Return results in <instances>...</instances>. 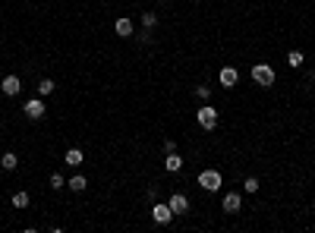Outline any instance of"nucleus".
Instances as JSON below:
<instances>
[{
  "mask_svg": "<svg viewBox=\"0 0 315 233\" xmlns=\"http://www.w3.org/2000/svg\"><path fill=\"white\" fill-rule=\"evenodd\" d=\"M196 120H199V126H202V129H214V126H218V110L211 108V104H202V108L196 110Z\"/></svg>",
  "mask_w": 315,
  "mask_h": 233,
  "instance_id": "1",
  "label": "nucleus"
},
{
  "mask_svg": "<svg viewBox=\"0 0 315 233\" xmlns=\"http://www.w3.org/2000/svg\"><path fill=\"white\" fill-rule=\"evenodd\" d=\"M252 79H256L262 89H271V85H274V70L268 63H256V66H252Z\"/></svg>",
  "mask_w": 315,
  "mask_h": 233,
  "instance_id": "2",
  "label": "nucleus"
},
{
  "mask_svg": "<svg viewBox=\"0 0 315 233\" xmlns=\"http://www.w3.org/2000/svg\"><path fill=\"white\" fill-rule=\"evenodd\" d=\"M151 217H155V224H161V227H164V224H170L173 221L170 205H167V202H155V205H151Z\"/></svg>",
  "mask_w": 315,
  "mask_h": 233,
  "instance_id": "3",
  "label": "nucleus"
},
{
  "mask_svg": "<svg viewBox=\"0 0 315 233\" xmlns=\"http://www.w3.org/2000/svg\"><path fill=\"white\" fill-rule=\"evenodd\" d=\"M199 186L208 189V192H218L221 189V174L218 170H202V174H199Z\"/></svg>",
  "mask_w": 315,
  "mask_h": 233,
  "instance_id": "4",
  "label": "nucleus"
},
{
  "mask_svg": "<svg viewBox=\"0 0 315 233\" xmlns=\"http://www.w3.org/2000/svg\"><path fill=\"white\" fill-rule=\"evenodd\" d=\"M22 110H25V117H29V120H41L48 108H44V101H41V98H29Z\"/></svg>",
  "mask_w": 315,
  "mask_h": 233,
  "instance_id": "5",
  "label": "nucleus"
},
{
  "mask_svg": "<svg viewBox=\"0 0 315 233\" xmlns=\"http://www.w3.org/2000/svg\"><path fill=\"white\" fill-rule=\"evenodd\" d=\"M167 205H170L173 215H186V211H189V198H186L183 192H173V196L167 198Z\"/></svg>",
  "mask_w": 315,
  "mask_h": 233,
  "instance_id": "6",
  "label": "nucleus"
},
{
  "mask_svg": "<svg viewBox=\"0 0 315 233\" xmlns=\"http://www.w3.org/2000/svg\"><path fill=\"white\" fill-rule=\"evenodd\" d=\"M0 89H3V95H19L22 91V82H19V76H3V82H0Z\"/></svg>",
  "mask_w": 315,
  "mask_h": 233,
  "instance_id": "7",
  "label": "nucleus"
},
{
  "mask_svg": "<svg viewBox=\"0 0 315 233\" xmlns=\"http://www.w3.org/2000/svg\"><path fill=\"white\" fill-rule=\"evenodd\" d=\"M240 208H243V198H240V192H227V196H224V211L237 215Z\"/></svg>",
  "mask_w": 315,
  "mask_h": 233,
  "instance_id": "8",
  "label": "nucleus"
},
{
  "mask_svg": "<svg viewBox=\"0 0 315 233\" xmlns=\"http://www.w3.org/2000/svg\"><path fill=\"white\" fill-rule=\"evenodd\" d=\"M240 82V72L233 70V66H224L221 70V85H227V89H233V85Z\"/></svg>",
  "mask_w": 315,
  "mask_h": 233,
  "instance_id": "9",
  "label": "nucleus"
},
{
  "mask_svg": "<svg viewBox=\"0 0 315 233\" xmlns=\"http://www.w3.org/2000/svg\"><path fill=\"white\" fill-rule=\"evenodd\" d=\"M164 167H167V170H170V174H177V170H180V167H183V158H180V155H177V151H170V155H167V158H164Z\"/></svg>",
  "mask_w": 315,
  "mask_h": 233,
  "instance_id": "10",
  "label": "nucleus"
},
{
  "mask_svg": "<svg viewBox=\"0 0 315 233\" xmlns=\"http://www.w3.org/2000/svg\"><path fill=\"white\" fill-rule=\"evenodd\" d=\"M113 29H117L120 38H130V35H132V19H126V16L117 19V25H113Z\"/></svg>",
  "mask_w": 315,
  "mask_h": 233,
  "instance_id": "11",
  "label": "nucleus"
},
{
  "mask_svg": "<svg viewBox=\"0 0 315 233\" xmlns=\"http://www.w3.org/2000/svg\"><path fill=\"white\" fill-rule=\"evenodd\" d=\"M63 161L70 164V167H79V164H82V151H79V148H70V151H66V158H63Z\"/></svg>",
  "mask_w": 315,
  "mask_h": 233,
  "instance_id": "12",
  "label": "nucleus"
},
{
  "mask_svg": "<svg viewBox=\"0 0 315 233\" xmlns=\"http://www.w3.org/2000/svg\"><path fill=\"white\" fill-rule=\"evenodd\" d=\"M16 164H19V158L13 155V151H6V155L0 158V167H3V170H16Z\"/></svg>",
  "mask_w": 315,
  "mask_h": 233,
  "instance_id": "13",
  "label": "nucleus"
},
{
  "mask_svg": "<svg viewBox=\"0 0 315 233\" xmlns=\"http://www.w3.org/2000/svg\"><path fill=\"white\" fill-rule=\"evenodd\" d=\"M54 89H57V85H54V79H41V82H38V95H41V98L54 95Z\"/></svg>",
  "mask_w": 315,
  "mask_h": 233,
  "instance_id": "14",
  "label": "nucleus"
},
{
  "mask_svg": "<svg viewBox=\"0 0 315 233\" xmlns=\"http://www.w3.org/2000/svg\"><path fill=\"white\" fill-rule=\"evenodd\" d=\"M66 186H70L73 192H85V186H89V183H85V177H82V174H76V177H73Z\"/></svg>",
  "mask_w": 315,
  "mask_h": 233,
  "instance_id": "15",
  "label": "nucleus"
},
{
  "mask_svg": "<svg viewBox=\"0 0 315 233\" xmlns=\"http://www.w3.org/2000/svg\"><path fill=\"white\" fill-rule=\"evenodd\" d=\"M303 51H290V54H287V63H290L293 66V70H299V66H303Z\"/></svg>",
  "mask_w": 315,
  "mask_h": 233,
  "instance_id": "16",
  "label": "nucleus"
},
{
  "mask_svg": "<svg viewBox=\"0 0 315 233\" xmlns=\"http://www.w3.org/2000/svg\"><path fill=\"white\" fill-rule=\"evenodd\" d=\"M142 25H145V32H151V29H155V25H158V13H142Z\"/></svg>",
  "mask_w": 315,
  "mask_h": 233,
  "instance_id": "17",
  "label": "nucleus"
},
{
  "mask_svg": "<svg viewBox=\"0 0 315 233\" xmlns=\"http://www.w3.org/2000/svg\"><path fill=\"white\" fill-rule=\"evenodd\" d=\"M13 205H16V208H25V205H29V192H16V196H13Z\"/></svg>",
  "mask_w": 315,
  "mask_h": 233,
  "instance_id": "18",
  "label": "nucleus"
},
{
  "mask_svg": "<svg viewBox=\"0 0 315 233\" xmlns=\"http://www.w3.org/2000/svg\"><path fill=\"white\" fill-rule=\"evenodd\" d=\"M243 189H246V192H259V179H256V177H246Z\"/></svg>",
  "mask_w": 315,
  "mask_h": 233,
  "instance_id": "19",
  "label": "nucleus"
},
{
  "mask_svg": "<svg viewBox=\"0 0 315 233\" xmlns=\"http://www.w3.org/2000/svg\"><path fill=\"white\" fill-rule=\"evenodd\" d=\"M196 95L202 98V101H208V98H211V85H199V89H196Z\"/></svg>",
  "mask_w": 315,
  "mask_h": 233,
  "instance_id": "20",
  "label": "nucleus"
},
{
  "mask_svg": "<svg viewBox=\"0 0 315 233\" xmlns=\"http://www.w3.org/2000/svg\"><path fill=\"white\" fill-rule=\"evenodd\" d=\"M51 186H54V189H63V186H66V179L60 177V174H51Z\"/></svg>",
  "mask_w": 315,
  "mask_h": 233,
  "instance_id": "21",
  "label": "nucleus"
},
{
  "mask_svg": "<svg viewBox=\"0 0 315 233\" xmlns=\"http://www.w3.org/2000/svg\"><path fill=\"white\" fill-rule=\"evenodd\" d=\"M164 151H167V155H170V151H177V142H173V139H164Z\"/></svg>",
  "mask_w": 315,
  "mask_h": 233,
  "instance_id": "22",
  "label": "nucleus"
},
{
  "mask_svg": "<svg viewBox=\"0 0 315 233\" xmlns=\"http://www.w3.org/2000/svg\"><path fill=\"white\" fill-rule=\"evenodd\" d=\"M309 79H312V85H315V72H309Z\"/></svg>",
  "mask_w": 315,
  "mask_h": 233,
  "instance_id": "23",
  "label": "nucleus"
}]
</instances>
